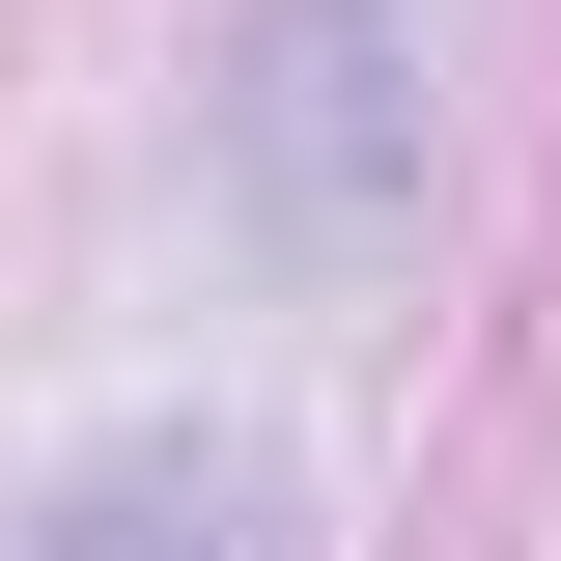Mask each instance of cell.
Listing matches in <instances>:
<instances>
[{
    "instance_id": "1",
    "label": "cell",
    "mask_w": 561,
    "mask_h": 561,
    "mask_svg": "<svg viewBox=\"0 0 561 561\" xmlns=\"http://www.w3.org/2000/svg\"><path fill=\"white\" fill-rule=\"evenodd\" d=\"M225 140H253V197L309 225V253H365V225H393V169H421V84H393V28H365V0H253Z\"/></svg>"
},
{
    "instance_id": "2",
    "label": "cell",
    "mask_w": 561,
    "mask_h": 561,
    "mask_svg": "<svg viewBox=\"0 0 561 561\" xmlns=\"http://www.w3.org/2000/svg\"><path fill=\"white\" fill-rule=\"evenodd\" d=\"M0 561H280V505L225 478V449H113V478H57Z\"/></svg>"
}]
</instances>
